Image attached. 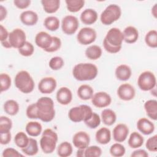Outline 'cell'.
I'll return each mask as SVG.
<instances>
[{
    "label": "cell",
    "instance_id": "obj_52",
    "mask_svg": "<svg viewBox=\"0 0 157 157\" xmlns=\"http://www.w3.org/2000/svg\"><path fill=\"white\" fill-rule=\"evenodd\" d=\"M11 133L10 132L0 133V143L1 145H7L11 140Z\"/></svg>",
    "mask_w": 157,
    "mask_h": 157
},
{
    "label": "cell",
    "instance_id": "obj_22",
    "mask_svg": "<svg viewBox=\"0 0 157 157\" xmlns=\"http://www.w3.org/2000/svg\"><path fill=\"white\" fill-rule=\"evenodd\" d=\"M124 41L128 44L135 43L139 38V31L137 29L132 26L126 27L123 32Z\"/></svg>",
    "mask_w": 157,
    "mask_h": 157
},
{
    "label": "cell",
    "instance_id": "obj_15",
    "mask_svg": "<svg viewBox=\"0 0 157 157\" xmlns=\"http://www.w3.org/2000/svg\"><path fill=\"white\" fill-rule=\"evenodd\" d=\"M90 137L85 131H78L72 137V144L77 149L85 150L90 145Z\"/></svg>",
    "mask_w": 157,
    "mask_h": 157
},
{
    "label": "cell",
    "instance_id": "obj_14",
    "mask_svg": "<svg viewBox=\"0 0 157 157\" xmlns=\"http://www.w3.org/2000/svg\"><path fill=\"white\" fill-rule=\"evenodd\" d=\"M57 83L55 78L45 77L42 78L38 83V90L42 94H51L56 88Z\"/></svg>",
    "mask_w": 157,
    "mask_h": 157
},
{
    "label": "cell",
    "instance_id": "obj_19",
    "mask_svg": "<svg viewBox=\"0 0 157 157\" xmlns=\"http://www.w3.org/2000/svg\"><path fill=\"white\" fill-rule=\"evenodd\" d=\"M137 129L144 135H150L155 131V124L146 118H140L136 124Z\"/></svg>",
    "mask_w": 157,
    "mask_h": 157
},
{
    "label": "cell",
    "instance_id": "obj_56",
    "mask_svg": "<svg viewBox=\"0 0 157 157\" xmlns=\"http://www.w3.org/2000/svg\"><path fill=\"white\" fill-rule=\"evenodd\" d=\"M151 13H152V15L155 18H156L157 17V4L156 3L151 8Z\"/></svg>",
    "mask_w": 157,
    "mask_h": 157
},
{
    "label": "cell",
    "instance_id": "obj_6",
    "mask_svg": "<svg viewBox=\"0 0 157 157\" xmlns=\"http://www.w3.org/2000/svg\"><path fill=\"white\" fill-rule=\"evenodd\" d=\"M121 15L120 7L117 4H110L101 13L100 20L104 25H110L117 21Z\"/></svg>",
    "mask_w": 157,
    "mask_h": 157
},
{
    "label": "cell",
    "instance_id": "obj_18",
    "mask_svg": "<svg viewBox=\"0 0 157 157\" xmlns=\"http://www.w3.org/2000/svg\"><path fill=\"white\" fill-rule=\"evenodd\" d=\"M56 98L58 102L60 104L63 105H68L72 100V91L67 87H61L56 92Z\"/></svg>",
    "mask_w": 157,
    "mask_h": 157
},
{
    "label": "cell",
    "instance_id": "obj_7",
    "mask_svg": "<svg viewBox=\"0 0 157 157\" xmlns=\"http://www.w3.org/2000/svg\"><path fill=\"white\" fill-rule=\"evenodd\" d=\"M137 85L142 91H150L156 86V76L151 71H144L138 77Z\"/></svg>",
    "mask_w": 157,
    "mask_h": 157
},
{
    "label": "cell",
    "instance_id": "obj_25",
    "mask_svg": "<svg viewBox=\"0 0 157 157\" xmlns=\"http://www.w3.org/2000/svg\"><path fill=\"white\" fill-rule=\"evenodd\" d=\"M77 93L78 97L80 99L83 101H87L89 99H91L94 94V90L93 88L89 85L83 84L80 85L78 88Z\"/></svg>",
    "mask_w": 157,
    "mask_h": 157
},
{
    "label": "cell",
    "instance_id": "obj_33",
    "mask_svg": "<svg viewBox=\"0 0 157 157\" xmlns=\"http://www.w3.org/2000/svg\"><path fill=\"white\" fill-rule=\"evenodd\" d=\"M22 152L27 156L36 155L39 151L37 141L34 138L29 137L28 145L23 148L21 149Z\"/></svg>",
    "mask_w": 157,
    "mask_h": 157
},
{
    "label": "cell",
    "instance_id": "obj_55",
    "mask_svg": "<svg viewBox=\"0 0 157 157\" xmlns=\"http://www.w3.org/2000/svg\"><path fill=\"white\" fill-rule=\"evenodd\" d=\"M7 15V11L5 7H4L2 5L0 6V21H2L4 20Z\"/></svg>",
    "mask_w": 157,
    "mask_h": 157
},
{
    "label": "cell",
    "instance_id": "obj_1",
    "mask_svg": "<svg viewBox=\"0 0 157 157\" xmlns=\"http://www.w3.org/2000/svg\"><path fill=\"white\" fill-rule=\"evenodd\" d=\"M36 104L38 119L45 123L50 122L54 119L55 116V104L52 98L47 96L41 97Z\"/></svg>",
    "mask_w": 157,
    "mask_h": 157
},
{
    "label": "cell",
    "instance_id": "obj_16",
    "mask_svg": "<svg viewBox=\"0 0 157 157\" xmlns=\"http://www.w3.org/2000/svg\"><path fill=\"white\" fill-rule=\"evenodd\" d=\"M129 128L124 123L117 124L113 129V139L117 142H123L128 137L129 134Z\"/></svg>",
    "mask_w": 157,
    "mask_h": 157
},
{
    "label": "cell",
    "instance_id": "obj_50",
    "mask_svg": "<svg viewBox=\"0 0 157 157\" xmlns=\"http://www.w3.org/2000/svg\"><path fill=\"white\" fill-rule=\"evenodd\" d=\"M103 46L106 52H107L109 53H112V54L117 53L119 52L121 50V47H113V46L109 44L105 41V40L104 39L103 40Z\"/></svg>",
    "mask_w": 157,
    "mask_h": 157
},
{
    "label": "cell",
    "instance_id": "obj_45",
    "mask_svg": "<svg viewBox=\"0 0 157 157\" xmlns=\"http://www.w3.org/2000/svg\"><path fill=\"white\" fill-rule=\"evenodd\" d=\"M34 52V47L33 45L29 42L26 41L25 44L23 45V47H21L20 48L18 49V52L19 53L25 57L30 56H31Z\"/></svg>",
    "mask_w": 157,
    "mask_h": 157
},
{
    "label": "cell",
    "instance_id": "obj_49",
    "mask_svg": "<svg viewBox=\"0 0 157 157\" xmlns=\"http://www.w3.org/2000/svg\"><path fill=\"white\" fill-rule=\"evenodd\" d=\"M3 157H23V155L19 153L16 149L13 148H5L2 153Z\"/></svg>",
    "mask_w": 157,
    "mask_h": 157
},
{
    "label": "cell",
    "instance_id": "obj_46",
    "mask_svg": "<svg viewBox=\"0 0 157 157\" xmlns=\"http://www.w3.org/2000/svg\"><path fill=\"white\" fill-rule=\"evenodd\" d=\"M146 148L151 152L157 151V135H154L149 137L145 143Z\"/></svg>",
    "mask_w": 157,
    "mask_h": 157
},
{
    "label": "cell",
    "instance_id": "obj_20",
    "mask_svg": "<svg viewBox=\"0 0 157 157\" xmlns=\"http://www.w3.org/2000/svg\"><path fill=\"white\" fill-rule=\"evenodd\" d=\"M20 19L21 23L26 26H34L39 20L38 15L33 10H25L21 13Z\"/></svg>",
    "mask_w": 157,
    "mask_h": 157
},
{
    "label": "cell",
    "instance_id": "obj_26",
    "mask_svg": "<svg viewBox=\"0 0 157 157\" xmlns=\"http://www.w3.org/2000/svg\"><path fill=\"white\" fill-rule=\"evenodd\" d=\"M144 109L147 115L153 120L157 118V101L155 99H150L144 103Z\"/></svg>",
    "mask_w": 157,
    "mask_h": 157
},
{
    "label": "cell",
    "instance_id": "obj_31",
    "mask_svg": "<svg viewBox=\"0 0 157 157\" xmlns=\"http://www.w3.org/2000/svg\"><path fill=\"white\" fill-rule=\"evenodd\" d=\"M85 54L88 59L91 60H96L102 56V50L101 47L97 45H92L86 48Z\"/></svg>",
    "mask_w": 157,
    "mask_h": 157
},
{
    "label": "cell",
    "instance_id": "obj_30",
    "mask_svg": "<svg viewBox=\"0 0 157 157\" xmlns=\"http://www.w3.org/2000/svg\"><path fill=\"white\" fill-rule=\"evenodd\" d=\"M41 4L44 10L47 13H54L60 7L59 0H42Z\"/></svg>",
    "mask_w": 157,
    "mask_h": 157
},
{
    "label": "cell",
    "instance_id": "obj_2",
    "mask_svg": "<svg viewBox=\"0 0 157 157\" xmlns=\"http://www.w3.org/2000/svg\"><path fill=\"white\" fill-rule=\"evenodd\" d=\"M98 74L97 66L90 63H80L72 69V75L78 81H90L94 79Z\"/></svg>",
    "mask_w": 157,
    "mask_h": 157
},
{
    "label": "cell",
    "instance_id": "obj_44",
    "mask_svg": "<svg viewBox=\"0 0 157 157\" xmlns=\"http://www.w3.org/2000/svg\"><path fill=\"white\" fill-rule=\"evenodd\" d=\"M0 82H1V91H6L8 90L11 86V78L6 73H1L0 75Z\"/></svg>",
    "mask_w": 157,
    "mask_h": 157
},
{
    "label": "cell",
    "instance_id": "obj_48",
    "mask_svg": "<svg viewBox=\"0 0 157 157\" xmlns=\"http://www.w3.org/2000/svg\"><path fill=\"white\" fill-rule=\"evenodd\" d=\"M61 47V40L56 36H52V43L50 47L45 50L47 52L52 53L58 51Z\"/></svg>",
    "mask_w": 157,
    "mask_h": 157
},
{
    "label": "cell",
    "instance_id": "obj_17",
    "mask_svg": "<svg viewBox=\"0 0 157 157\" xmlns=\"http://www.w3.org/2000/svg\"><path fill=\"white\" fill-rule=\"evenodd\" d=\"M52 43V36L47 32H39L35 36V44L44 51L50 47Z\"/></svg>",
    "mask_w": 157,
    "mask_h": 157
},
{
    "label": "cell",
    "instance_id": "obj_21",
    "mask_svg": "<svg viewBox=\"0 0 157 157\" xmlns=\"http://www.w3.org/2000/svg\"><path fill=\"white\" fill-rule=\"evenodd\" d=\"M98 15L97 12L93 9H86L80 14L81 21L86 25L94 24L98 20Z\"/></svg>",
    "mask_w": 157,
    "mask_h": 157
},
{
    "label": "cell",
    "instance_id": "obj_11",
    "mask_svg": "<svg viewBox=\"0 0 157 157\" xmlns=\"http://www.w3.org/2000/svg\"><path fill=\"white\" fill-rule=\"evenodd\" d=\"M104 39L113 47H122V43L124 41L123 32L119 28H112L107 31Z\"/></svg>",
    "mask_w": 157,
    "mask_h": 157
},
{
    "label": "cell",
    "instance_id": "obj_10",
    "mask_svg": "<svg viewBox=\"0 0 157 157\" xmlns=\"http://www.w3.org/2000/svg\"><path fill=\"white\" fill-rule=\"evenodd\" d=\"M79 27L78 18L71 15H66L61 21V29L67 35H72L76 33Z\"/></svg>",
    "mask_w": 157,
    "mask_h": 157
},
{
    "label": "cell",
    "instance_id": "obj_29",
    "mask_svg": "<svg viewBox=\"0 0 157 157\" xmlns=\"http://www.w3.org/2000/svg\"><path fill=\"white\" fill-rule=\"evenodd\" d=\"M144 142V137L139 132L134 131L130 134L128 140V144L131 148L136 149L142 147Z\"/></svg>",
    "mask_w": 157,
    "mask_h": 157
},
{
    "label": "cell",
    "instance_id": "obj_28",
    "mask_svg": "<svg viewBox=\"0 0 157 157\" xmlns=\"http://www.w3.org/2000/svg\"><path fill=\"white\" fill-rule=\"evenodd\" d=\"M101 120L107 126L113 125L117 120L115 112L110 109H105L101 112Z\"/></svg>",
    "mask_w": 157,
    "mask_h": 157
},
{
    "label": "cell",
    "instance_id": "obj_34",
    "mask_svg": "<svg viewBox=\"0 0 157 157\" xmlns=\"http://www.w3.org/2000/svg\"><path fill=\"white\" fill-rule=\"evenodd\" d=\"M72 145L67 141L61 142L57 148V155L60 157H68L72 155Z\"/></svg>",
    "mask_w": 157,
    "mask_h": 157
},
{
    "label": "cell",
    "instance_id": "obj_13",
    "mask_svg": "<svg viewBox=\"0 0 157 157\" xmlns=\"http://www.w3.org/2000/svg\"><path fill=\"white\" fill-rule=\"evenodd\" d=\"M91 102L96 107L105 108L111 104L112 98L105 91H99L93 94Z\"/></svg>",
    "mask_w": 157,
    "mask_h": 157
},
{
    "label": "cell",
    "instance_id": "obj_32",
    "mask_svg": "<svg viewBox=\"0 0 157 157\" xmlns=\"http://www.w3.org/2000/svg\"><path fill=\"white\" fill-rule=\"evenodd\" d=\"M3 109L5 113H6L7 115L14 116L19 112L20 106L16 101L13 99H9L4 102Z\"/></svg>",
    "mask_w": 157,
    "mask_h": 157
},
{
    "label": "cell",
    "instance_id": "obj_53",
    "mask_svg": "<svg viewBox=\"0 0 157 157\" xmlns=\"http://www.w3.org/2000/svg\"><path fill=\"white\" fill-rule=\"evenodd\" d=\"M9 36V33L7 31V29L2 25H0V41L3 42L8 40Z\"/></svg>",
    "mask_w": 157,
    "mask_h": 157
},
{
    "label": "cell",
    "instance_id": "obj_8",
    "mask_svg": "<svg viewBox=\"0 0 157 157\" xmlns=\"http://www.w3.org/2000/svg\"><path fill=\"white\" fill-rule=\"evenodd\" d=\"M97 37V33L94 29L90 27H84L81 28L77 35V41L83 45H90L93 43Z\"/></svg>",
    "mask_w": 157,
    "mask_h": 157
},
{
    "label": "cell",
    "instance_id": "obj_39",
    "mask_svg": "<svg viewBox=\"0 0 157 157\" xmlns=\"http://www.w3.org/2000/svg\"><path fill=\"white\" fill-rule=\"evenodd\" d=\"M109 152L113 157H121L124 155L126 149L124 145L119 142H117L111 145Z\"/></svg>",
    "mask_w": 157,
    "mask_h": 157
},
{
    "label": "cell",
    "instance_id": "obj_57",
    "mask_svg": "<svg viewBox=\"0 0 157 157\" xmlns=\"http://www.w3.org/2000/svg\"><path fill=\"white\" fill-rule=\"evenodd\" d=\"M84 150L83 149H78L77 151V156L80 157L84 156Z\"/></svg>",
    "mask_w": 157,
    "mask_h": 157
},
{
    "label": "cell",
    "instance_id": "obj_12",
    "mask_svg": "<svg viewBox=\"0 0 157 157\" xmlns=\"http://www.w3.org/2000/svg\"><path fill=\"white\" fill-rule=\"evenodd\" d=\"M117 95L121 100L129 101L134 98L136 90L132 85L124 83L118 86L117 89Z\"/></svg>",
    "mask_w": 157,
    "mask_h": 157
},
{
    "label": "cell",
    "instance_id": "obj_40",
    "mask_svg": "<svg viewBox=\"0 0 157 157\" xmlns=\"http://www.w3.org/2000/svg\"><path fill=\"white\" fill-rule=\"evenodd\" d=\"M102 153V149L97 145H91L86 147L84 150L85 157H99Z\"/></svg>",
    "mask_w": 157,
    "mask_h": 157
},
{
    "label": "cell",
    "instance_id": "obj_3",
    "mask_svg": "<svg viewBox=\"0 0 157 157\" xmlns=\"http://www.w3.org/2000/svg\"><path fill=\"white\" fill-rule=\"evenodd\" d=\"M14 83L17 88L25 94L31 93L35 86L33 77L28 71L24 70L19 71L16 74Z\"/></svg>",
    "mask_w": 157,
    "mask_h": 157
},
{
    "label": "cell",
    "instance_id": "obj_42",
    "mask_svg": "<svg viewBox=\"0 0 157 157\" xmlns=\"http://www.w3.org/2000/svg\"><path fill=\"white\" fill-rule=\"evenodd\" d=\"M101 119L99 115L96 112H93L91 118L84 121L85 124L90 129H95L101 124Z\"/></svg>",
    "mask_w": 157,
    "mask_h": 157
},
{
    "label": "cell",
    "instance_id": "obj_43",
    "mask_svg": "<svg viewBox=\"0 0 157 157\" xmlns=\"http://www.w3.org/2000/svg\"><path fill=\"white\" fill-rule=\"evenodd\" d=\"M64 64V59L60 56L52 57L49 61L48 65L51 69L53 71H58L61 69Z\"/></svg>",
    "mask_w": 157,
    "mask_h": 157
},
{
    "label": "cell",
    "instance_id": "obj_41",
    "mask_svg": "<svg viewBox=\"0 0 157 157\" xmlns=\"http://www.w3.org/2000/svg\"><path fill=\"white\" fill-rule=\"evenodd\" d=\"M12 128V121L11 119L6 116L0 117V133L10 132Z\"/></svg>",
    "mask_w": 157,
    "mask_h": 157
},
{
    "label": "cell",
    "instance_id": "obj_36",
    "mask_svg": "<svg viewBox=\"0 0 157 157\" xmlns=\"http://www.w3.org/2000/svg\"><path fill=\"white\" fill-rule=\"evenodd\" d=\"M45 28L51 31H55L59 28V20L55 16H48L44 21Z\"/></svg>",
    "mask_w": 157,
    "mask_h": 157
},
{
    "label": "cell",
    "instance_id": "obj_24",
    "mask_svg": "<svg viewBox=\"0 0 157 157\" xmlns=\"http://www.w3.org/2000/svg\"><path fill=\"white\" fill-rule=\"evenodd\" d=\"M96 142L101 145L109 144L111 140V132L109 129L105 127L101 128L95 134Z\"/></svg>",
    "mask_w": 157,
    "mask_h": 157
},
{
    "label": "cell",
    "instance_id": "obj_38",
    "mask_svg": "<svg viewBox=\"0 0 157 157\" xmlns=\"http://www.w3.org/2000/svg\"><path fill=\"white\" fill-rule=\"evenodd\" d=\"M145 42L149 47H157V31L155 29L150 30L145 36Z\"/></svg>",
    "mask_w": 157,
    "mask_h": 157
},
{
    "label": "cell",
    "instance_id": "obj_23",
    "mask_svg": "<svg viewBox=\"0 0 157 157\" xmlns=\"http://www.w3.org/2000/svg\"><path fill=\"white\" fill-rule=\"evenodd\" d=\"M115 74L118 80L120 81H126L131 77L132 70L129 66L122 64L116 67Z\"/></svg>",
    "mask_w": 157,
    "mask_h": 157
},
{
    "label": "cell",
    "instance_id": "obj_35",
    "mask_svg": "<svg viewBox=\"0 0 157 157\" xmlns=\"http://www.w3.org/2000/svg\"><path fill=\"white\" fill-rule=\"evenodd\" d=\"M65 2L67 10L72 13L78 12L85 5L84 0H66Z\"/></svg>",
    "mask_w": 157,
    "mask_h": 157
},
{
    "label": "cell",
    "instance_id": "obj_4",
    "mask_svg": "<svg viewBox=\"0 0 157 157\" xmlns=\"http://www.w3.org/2000/svg\"><path fill=\"white\" fill-rule=\"evenodd\" d=\"M58 140V134L50 128L45 129L40 139V147L42 151L45 154L52 153L56 147Z\"/></svg>",
    "mask_w": 157,
    "mask_h": 157
},
{
    "label": "cell",
    "instance_id": "obj_54",
    "mask_svg": "<svg viewBox=\"0 0 157 157\" xmlns=\"http://www.w3.org/2000/svg\"><path fill=\"white\" fill-rule=\"evenodd\" d=\"M131 157H148V153L144 149H137L132 152Z\"/></svg>",
    "mask_w": 157,
    "mask_h": 157
},
{
    "label": "cell",
    "instance_id": "obj_5",
    "mask_svg": "<svg viewBox=\"0 0 157 157\" xmlns=\"http://www.w3.org/2000/svg\"><path fill=\"white\" fill-rule=\"evenodd\" d=\"M92 109L87 105H80L71 108L68 112V117L74 123H79L88 120L93 115Z\"/></svg>",
    "mask_w": 157,
    "mask_h": 157
},
{
    "label": "cell",
    "instance_id": "obj_27",
    "mask_svg": "<svg viewBox=\"0 0 157 157\" xmlns=\"http://www.w3.org/2000/svg\"><path fill=\"white\" fill-rule=\"evenodd\" d=\"M25 131L29 136L31 137H37L42 132V126L39 122L31 121L26 124Z\"/></svg>",
    "mask_w": 157,
    "mask_h": 157
},
{
    "label": "cell",
    "instance_id": "obj_51",
    "mask_svg": "<svg viewBox=\"0 0 157 157\" xmlns=\"http://www.w3.org/2000/svg\"><path fill=\"white\" fill-rule=\"evenodd\" d=\"M31 1L30 0H14L13 4L14 5L20 9H25L28 8L30 4Z\"/></svg>",
    "mask_w": 157,
    "mask_h": 157
},
{
    "label": "cell",
    "instance_id": "obj_37",
    "mask_svg": "<svg viewBox=\"0 0 157 157\" xmlns=\"http://www.w3.org/2000/svg\"><path fill=\"white\" fill-rule=\"evenodd\" d=\"M29 137L23 131H20L16 134L14 137L15 145L21 149L25 148L28 144Z\"/></svg>",
    "mask_w": 157,
    "mask_h": 157
},
{
    "label": "cell",
    "instance_id": "obj_47",
    "mask_svg": "<svg viewBox=\"0 0 157 157\" xmlns=\"http://www.w3.org/2000/svg\"><path fill=\"white\" fill-rule=\"evenodd\" d=\"M26 115L29 119H38L37 109L36 103L31 104L27 107Z\"/></svg>",
    "mask_w": 157,
    "mask_h": 157
},
{
    "label": "cell",
    "instance_id": "obj_9",
    "mask_svg": "<svg viewBox=\"0 0 157 157\" xmlns=\"http://www.w3.org/2000/svg\"><path fill=\"white\" fill-rule=\"evenodd\" d=\"M26 34L20 28H15L9 33L8 41L11 48H15L18 50L25 44L26 42Z\"/></svg>",
    "mask_w": 157,
    "mask_h": 157
}]
</instances>
